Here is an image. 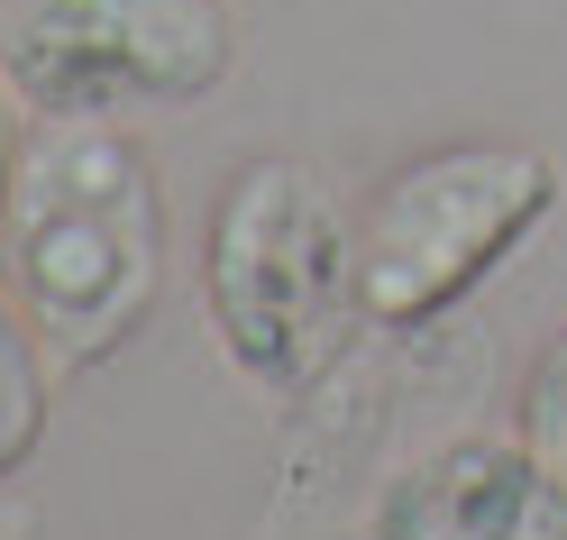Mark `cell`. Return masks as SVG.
Here are the masks:
<instances>
[{"instance_id": "1", "label": "cell", "mask_w": 567, "mask_h": 540, "mask_svg": "<svg viewBox=\"0 0 567 540\" xmlns=\"http://www.w3.org/2000/svg\"><path fill=\"white\" fill-rule=\"evenodd\" d=\"M0 275L55 367H111L165 303V184L111 120H38L19 137Z\"/></svg>"}, {"instance_id": "2", "label": "cell", "mask_w": 567, "mask_h": 540, "mask_svg": "<svg viewBox=\"0 0 567 540\" xmlns=\"http://www.w3.org/2000/svg\"><path fill=\"white\" fill-rule=\"evenodd\" d=\"M202 312L220 357L266 385L302 394L339 357L358 312V221H339L330 184L302 156H247L210 193L202 221Z\"/></svg>"}, {"instance_id": "3", "label": "cell", "mask_w": 567, "mask_h": 540, "mask_svg": "<svg viewBox=\"0 0 567 540\" xmlns=\"http://www.w3.org/2000/svg\"><path fill=\"white\" fill-rule=\"evenodd\" d=\"M558 211V156L513 137H449L394 165L358 211V312L375 330H431L494 284Z\"/></svg>"}, {"instance_id": "4", "label": "cell", "mask_w": 567, "mask_h": 540, "mask_svg": "<svg viewBox=\"0 0 567 540\" xmlns=\"http://www.w3.org/2000/svg\"><path fill=\"white\" fill-rule=\"evenodd\" d=\"M229 47L220 0H28L0 38V64L38 120H120L202 101L229 74Z\"/></svg>"}, {"instance_id": "5", "label": "cell", "mask_w": 567, "mask_h": 540, "mask_svg": "<svg viewBox=\"0 0 567 540\" xmlns=\"http://www.w3.org/2000/svg\"><path fill=\"white\" fill-rule=\"evenodd\" d=\"M367 540H567V486L513 440H449L384 477Z\"/></svg>"}, {"instance_id": "6", "label": "cell", "mask_w": 567, "mask_h": 540, "mask_svg": "<svg viewBox=\"0 0 567 540\" xmlns=\"http://www.w3.org/2000/svg\"><path fill=\"white\" fill-rule=\"evenodd\" d=\"M47 339L28 330V312H19V294H0V477H19L28 458H38V440H47Z\"/></svg>"}, {"instance_id": "7", "label": "cell", "mask_w": 567, "mask_h": 540, "mask_svg": "<svg viewBox=\"0 0 567 540\" xmlns=\"http://www.w3.org/2000/svg\"><path fill=\"white\" fill-rule=\"evenodd\" d=\"M513 430H522V449L567 486V320L540 339V357H530V376L513 394Z\"/></svg>"}, {"instance_id": "8", "label": "cell", "mask_w": 567, "mask_h": 540, "mask_svg": "<svg viewBox=\"0 0 567 540\" xmlns=\"http://www.w3.org/2000/svg\"><path fill=\"white\" fill-rule=\"evenodd\" d=\"M10 184H19V137H10V120H0V230H10Z\"/></svg>"}, {"instance_id": "9", "label": "cell", "mask_w": 567, "mask_h": 540, "mask_svg": "<svg viewBox=\"0 0 567 540\" xmlns=\"http://www.w3.org/2000/svg\"><path fill=\"white\" fill-rule=\"evenodd\" d=\"M0 540H28V513H19V503H0Z\"/></svg>"}]
</instances>
